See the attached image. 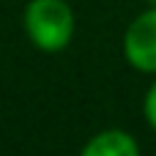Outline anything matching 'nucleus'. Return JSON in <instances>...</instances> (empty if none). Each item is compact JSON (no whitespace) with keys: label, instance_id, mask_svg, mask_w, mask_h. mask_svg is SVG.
<instances>
[{"label":"nucleus","instance_id":"nucleus-5","mask_svg":"<svg viewBox=\"0 0 156 156\" xmlns=\"http://www.w3.org/2000/svg\"><path fill=\"white\" fill-rule=\"evenodd\" d=\"M151 5H156V0H151Z\"/></svg>","mask_w":156,"mask_h":156},{"label":"nucleus","instance_id":"nucleus-3","mask_svg":"<svg viewBox=\"0 0 156 156\" xmlns=\"http://www.w3.org/2000/svg\"><path fill=\"white\" fill-rule=\"evenodd\" d=\"M82 154L85 156H137L140 145L123 129H107V132H99L93 140H88L82 145Z\"/></svg>","mask_w":156,"mask_h":156},{"label":"nucleus","instance_id":"nucleus-2","mask_svg":"<svg viewBox=\"0 0 156 156\" xmlns=\"http://www.w3.org/2000/svg\"><path fill=\"white\" fill-rule=\"evenodd\" d=\"M123 58L132 69L156 74V5L132 19L123 33Z\"/></svg>","mask_w":156,"mask_h":156},{"label":"nucleus","instance_id":"nucleus-4","mask_svg":"<svg viewBox=\"0 0 156 156\" xmlns=\"http://www.w3.org/2000/svg\"><path fill=\"white\" fill-rule=\"evenodd\" d=\"M143 115H145L148 126H151V129H156V82L148 88V93H145V101H143Z\"/></svg>","mask_w":156,"mask_h":156},{"label":"nucleus","instance_id":"nucleus-1","mask_svg":"<svg viewBox=\"0 0 156 156\" xmlns=\"http://www.w3.org/2000/svg\"><path fill=\"white\" fill-rule=\"evenodd\" d=\"M30 44L41 52H60L74 36V11L66 0H30L22 14Z\"/></svg>","mask_w":156,"mask_h":156}]
</instances>
